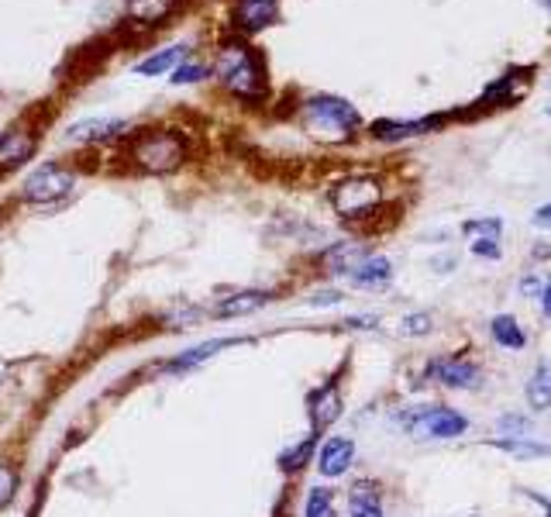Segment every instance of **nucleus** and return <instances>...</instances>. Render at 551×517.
<instances>
[{
  "mask_svg": "<svg viewBox=\"0 0 551 517\" xmlns=\"http://www.w3.org/2000/svg\"><path fill=\"white\" fill-rule=\"evenodd\" d=\"M210 73H214V79H218L231 97H238V100H262V97H266V69H262V59L255 56L252 46H245V42H238V38L220 42Z\"/></svg>",
  "mask_w": 551,
  "mask_h": 517,
  "instance_id": "f257e3e1",
  "label": "nucleus"
},
{
  "mask_svg": "<svg viewBox=\"0 0 551 517\" xmlns=\"http://www.w3.org/2000/svg\"><path fill=\"white\" fill-rule=\"evenodd\" d=\"M189 156L187 139L176 128H148L128 141V162L145 176H169Z\"/></svg>",
  "mask_w": 551,
  "mask_h": 517,
  "instance_id": "f03ea898",
  "label": "nucleus"
},
{
  "mask_svg": "<svg viewBox=\"0 0 551 517\" xmlns=\"http://www.w3.org/2000/svg\"><path fill=\"white\" fill-rule=\"evenodd\" d=\"M410 439L417 441H452L462 439L469 431V418L455 408H444V404H417V408L396 410L393 418Z\"/></svg>",
  "mask_w": 551,
  "mask_h": 517,
  "instance_id": "7ed1b4c3",
  "label": "nucleus"
},
{
  "mask_svg": "<svg viewBox=\"0 0 551 517\" xmlns=\"http://www.w3.org/2000/svg\"><path fill=\"white\" fill-rule=\"evenodd\" d=\"M303 128L321 141H345L359 128V110L342 97H311L303 104Z\"/></svg>",
  "mask_w": 551,
  "mask_h": 517,
  "instance_id": "20e7f679",
  "label": "nucleus"
},
{
  "mask_svg": "<svg viewBox=\"0 0 551 517\" xmlns=\"http://www.w3.org/2000/svg\"><path fill=\"white\" fill-rule=\"evenodd\" d=\"M77 187V172L63 166V162H42L35 166L28 176H25V187H21V197L28 204H56L69 197Z\"/></svg>",
  "mask_w": 551,
  "mask_h": 517,
  "instance_id": "39448f33",
  "label": "nucleus"
},
{
  "mask_svg": "<svg viewBox=\"0 0 551 517\" xmlns=\"http://www.w3.org/2000/svg\"><path fill=\"white\" fill-rule=\"evenodd\" d=\"M379 201H383V187L372 176H348L331 190V207L342 218H365L376 211Z\"/></svg>",
  "mask_w": 551,
  "mask_h": 517,
  "instance_id": "423d86ee",
  "label": "nucleus"
},
{
  "mask_svg": "<svg viewBox=\"0 0 551 517\" xmlns=\"http://www.w3.org/2000/svg\"><path fill=\"white\" fill-rule=\"evenodd\" d=\"M424 379L431 383H441V387H448V390H475L479 383H483V369L475 366V362L462 359H431L427 362V373Z\"/></svg>",
  "mask_w": 551,
  "mask_h": 517,
  "instance_id": "0eeeda50",
  "label": "nucleus"
},
{
  "mask_svg": "<svg viewBox=\"0 0 551 517\" xmlns=\"http://www.w3.org/2000/svg\"><path fill=\"white\" fill-rule=\"evenodd\" d=\"M128 131L125 118H79L66 128V141H77V145H100V141L121 139Z\"/></svg>",
  "mask_w": 551,
  "mask_h": 517,
  "instance_id": "6e6552de",
  "label": "nucleus"
},
{
  "mask_svg": "<svg viewBox=\"0 0 551 517\" xmlns=\"http://www.w3.org/2000/svg\"><path fill=\"white\" fill-rule=\"evenodd\" d=\"M342 410H345V400H342V387H338V379H328L324 387H317V390L307 397V414H311L314 431L331 428V424L342 418Z\"/></svg>",
  "mask_w": 551,
  "mask_h": 517,
  "instance_id": "1a4fd4ad",
  "label": "nucleus"
},
{
  "mask_svg": "<svg viewBox=\"0 0 551 517\" xmlns=\"http://www.w3.org/2000/svg\"><path fill=\"white\" fill-rule=\"evenodd\" d=\"M38 149V131L25 125H15L7 131H0V170H15L25 166Z\"/></svg>",
  "mask_w": 551,
  "mask_h": 517,
  "instance_id": "9d476101",
  "label": "nucleus"
},
{
  "mask_svg": "<svg viewBox=\"0 0 551 517\" xmlns=\"http://www.w3.org/2000/svg\"><path fill=\"white\" fill-rule=\"evenodd\" d=\"M276 15H280V0H235L231 4V21L245 35L266 32Z\"/></svg>",
  "mask_w": 551,
  "mask_h": 517,
  "instance_id": "9b49d317",
  "label": "nucleus"
},
{
  "mask_svg": "<svg viewBox=\"0 0 551 517\" xmlns=\"http://www.w3.org/2000/svg\"><path fill=\"white\" fill-rule=\"evenodd\" d=\"M352 462H355V441L345 439V435H334V439H328L321 445L317 472H321L324 480H338V476H345Z\"/></svg>",
  "mask_w": 551,
  "mask_h": 517,
  "instance_id": "f8f14e48",
  "label": "nucleus"
},
{
  "mask_svg": "<svg viewBox=\"0 0 551 517\" xmlns=\"http://www.w3.org/2000/svg\"><path fill=\"white\" fill-rule=\"evenodd\" d=\"M183 0H125V17L138 28H158L179 11Z\"/></svg>",
  "mask_w": 551,
  "mask_h": 517,
  "instance_id": "ddd939ff",
  "label": "nucleus"
},
{
  "mask_svg": "<svg viewBox=\"0 0 551 517\" xmlns=\"http://www.w3.org/2000/svg\"><path fill=\"white\" fill-rule=\"evenodd\" d=\"M269 300H272L269 290H241V294H231V297H220L210 307V317H241V314H252L259 307H266Z\"/></svg>",
  "mask_w": 551,
  "mask_h": 517,
  "instance_id": "4468645a",
  "label": "nucleus"
},
{
  "mask_svg": "<svg viewBox=\"0 0 551 517\" xmlns=\"http://www.w3.org/2000/svg\"><path fill=\"white\" fill-rule=\"evenodd\" d=\"M393 280V266L386 255H365L359 266L348 273V283L352 286H365V290H379Z\"/></svg>",
  "mask_w": 551,
  "mask_h": 517,
  "instance_id": "2eb2a0df",
  "label": "nucleus"
},
{
  "mask_svg": "<svg viewBox=\"0 0 551 517\" xmlns=\"http://www.w3.org/2000/svg\"><path fill=\"white\" fill-rule=\"evenodd\" d=\"M249 338H214V342H204L197 345V348H187L183 356H176V359L166 362V373H183V369H193V366H200V362L214 359L220 348H231V345H245Z\"/></svg>",
  "mask_w": 551,
  "mask_h": 517,
  "instance_id": "dca6fc26",
  "label": "nucleus"
},
{
  "mask_svg": "<svg viewBox=\"0 0 551 517\" xmlns=\"http://www.w3.org/2000/svg\"><path fill=\"white\" fill-rule=\"evenodd\" d=\"M441 121L438 118H417V121H376L372 125V135L379 141H403V139H413V135H427L434 131Z\"/></svg>",
  "mask_w": 551,
  "mask_h": 517,
  "instance_id": "f3484780",
  "label": "nucleus"
},
{
  "mask_svg": "<svg viewBox=\"0 0 551 517\" xmlns=\"http://www.w3.org/2000/svg\"><path fill=\"white\" fill-rule=\"evenodd\" d=\"M348 517H386L376 483L362 480V483H355L348 490Z\"/></svg>",
  "mask_w": 551,
  "mask_h": 517,
  "instance_id": "a211bd4d",
  "label": "nucleus"
},
{
  "mask_svg": "<svg viewBox=\"0 0 551 517\" xmlns=\"http://www.w3.org/2000/svg\"><path fill=\"white\" fill-rule=\"evenodd\" d=\"M489 335H493V342L506 348V352H524L527 348V335L524 328L517 325V317L514 314H496L493 321H489Z\"/></svg>",
  "mask_w": 551,
  "mask_h": 517,
  "instance_id": "6ab92c4d",
  "label": "nucleus"
},
{
  "mask_svg": "<svg viewBox=\"0 0 551 517\" xmlns=\"http://www.w3.org/2000/svg\"><path fill=\"white\" fill-rule=\"evenodd\" d=\"M187 46H169V48H158L152 56H145L142 63H135V73L138 77H162V73H173L176 66L187 59Z\"/></svg>",
  "mask_w": 551,
  "mask_h": 517,
  "instance_id": "aec40b11",
  "label": "nucleus"
},
{
  "mask_svg": "<svg viewBox=\"0 0 551 517\" xmlns=\"http://www.w3.org/2000/svg\"><path fill=\"white\" fill-rule=\"evenodd\" d=\"M362 259H365V249L359 242H338V245H331V249L324 252V266H328V273H338V276H348Z\"/></svg>",
  "mask_w": 551,
  "mask_h": 517,
  "instance_id": "412c9836",
  "label": "nucleus"
},
{
  "mask_svg": "<svg viewBox=\"0 0 551 517\" xmlns=\"http://www.w3.org/2000/svg\"><path fill=\"white\" fill-rule=\"evenodd\" d=\"M527 404L535 410H548L551 408V362H537L531 379H527Z\"/></svg>",
  "mask_w": 551,
  "mask_h": 517,
  "instance_id": "4be33fe9",
  "label": "nucleus"
},
{
  "mask_svg": "<svg viewBox=\"0 0 551 517\" xmlns=\"http://www.w3.org/2000/svg\"><path fill=\"white\" fill-rule=\"evenodd\" d=\"M489 445L506 455H514V459H545V455H551V445L535 439H493Z\"/></svg>",
  "mask_w": 551,
  "mask_h": 517,
  "instance_id": "5701e85b",
  "label": "nucleus"
},
{
  "mask_svg": "<svg viewBox=\"0 0 551 517\" xmlns=\"http://www.w3.org/2000/svg\"><path fill=\"white\" fill-rule=\"evenodd\" d=\"M334 501H338V493L331 486H314L307 493V503H303V517H338L334 514Z\"/></svg>",
  "mask_w": 551,
  "mask_h": 517,
  "instance_id": "b1692460",
  "label": "nucleus"
},
{
  "mask_svg": "<svg viewBox=\"0 0 551 517\" xmlns=\"http://www.w3.org/2000/svg\"><path fill=\"white\" fill-rule=\"evenodd\" d=\"M314 445H317V435H307V439L300 441V445L286 449V452L280 455V470L297 472L300 466H303V462H311V455H314Z\"/></svg>",
  "mask_w": 551,
  "mask_h": 517,
  "instance_id": "393cba45",
  "label": "nucleus"
},
{
  "mask_svg": "<svg viewBox=\"0 0 551 517\" xmlns=\"http://www.w3.org/2000/svg\"><path fill=\"white\" fill-rule=\"evenodd\" d=\"M431 328H434V321H431V314L424 311L407 314V317L400 321V335H403V338H424V335H431Z\"/></svg>",
  "mask_w": 551,
  "mask_h": 517,
  "instance_id": "a878e982",
  "label": "nucleus"
},
{
  "mask_svg": "<svg viewBox=\"0 0 551 517\" xmlns=\"http://www.w3.org/2000/svg\"><path fill=\"white\" fill-rule=\"evenodd\" d=\"M496 428L504 439H531V421L524 414H500Z\"/></svg>",
  "mask_w": 551,
  "mask_h": 517,
  "instance_id": "bb28decb",
  "label": "nucleus"
},
{
  "mask_svg": "<svg viewBox=\"0 0 551 517\" xmlns=\"http://www.w3.org/2000/svg\"><path fill=\"white\" fill-rule=\"evenodd\" d=\"M462 232L469 238H500V232H504V224L496 218H475V221H465L462 224Z\"/></svg>",
  "mask_w": 551,
  "mask_h": 517,
  "instance_id": "cd10ccee",
  "label": "nucleus"
},
{
  "mask_svg": "<svg viewBox=\"0 0 551 517\" xmlns=\"http://www.w3.org/2000/svg\"><path fill=\"white\" fill-rule=\"evenodd\" d=\"M207 73H210V69H207L204 63H179L173 69V77H169V79H173L176 87H187V83H200Z\"/></svg>",
  "mask_w": 551,
  "mask_h": 517,
  "instance_id": "c85d7f7f",
  "label": "nucleus"
},
{
  "mask_svg": "<svg viewBox=\"0 0 551 517\" xmlns=\"http://www.w3.org/2000/svg\"><path fill=\"white\" fill-rule=\"evenodd\" d=\"M15 490H17V470L7 466V462H0V507L15 497Z\"/></svg>",
  "mask_w": 551,
  "mask_h": 517,
  "instance_id": "c756f323",
  "label": "nucleus"
},
{
  "mask_svg": "<svg viewBox=\"0 0 551 517\" xmlns=\"http://www.w3.org/2000/svg\"><path fill=\"white\" fill-rule=\"evenodd\" d=\"M473 252L479 255V259H500L504 252H500V238H473Z\"/></svg>",
  "mask_w": 551,
  "mask_h": 517,
  "instance_id": "7c9ffc66",
  "label": "nucleus"
},
{
  "mask_svg": "<svg viewBox=\"0 0 551 517\" xmlns=\"http://www.w3.org/2000/svg\"><path fill=\"white\" fill-rule=\"evenodd\" d=\"M520 294H524V297H531V300H541V294H545V280L535 276V273H531V276H524V280H520Z\"/></svg>",
  "mask_w": 551,
  "mask_h": 517,
  "instance_id": "2f4dec72",
  "label": "nucleus"
},
{
  "mask_svg": "<svg viewBox=\"0 0 551 517\" xmlns=\"http://www.w3.org/2000/svg\"><path fill=\"white\" fill-rule=\"evenodd\" d=\"M331 304H342V294H338V290H324V294H314V297H311V307H331Z\"/></svg>",
  "mask_w": 551,
  "mask_h": 517,
  "instance_id": "473e14b6",
  "label": "nucleus"
},
{
  "mask_svg": "<svg viewBox=\"0 0 551 517\" xmlns=\"http://www.w3.org/2000/svg\"><path fill=\"white\" fill-rule=\"evenodd\" d=\"M520 493L527 497V501H535L541 511H545V517H551V501L548 497H541V493H535V490H527V486H520Z\"/></svg>",
  "mask_w": 551,
  "mask_h": 517,
  "instance_id": "72a5a7b5",
  "label": "nucleus"
},
{
  "mask_svg": "<svg viewBox=\"0 0 551 517\" xmlns=\"http://www.w3.org/2000/svg\"><path fill=\"white\" fill-rule=\"evenodd\" d=\"M541 314L551 317V280H545V294H541Z\"/></svg>",
  "mask_w": 551,
  "mask_h": 517,
  "instance_id": "f704fd0d",
  "label": "nucleus"
},
{
  "mask_svg": "<svg viewBox=\"0 0 551 517\" xmlns=\"http://www.w3.org/2000/svg\"><path fill=\"white\" fill-rule=\"evenodd\" d=\"M535 224H537V228H551V204L537 211V214H535Z\"/></svg>",
  "mask_w": 551,
  "mask_h": 517,
  "instance_id": "c9c22d12",
  "label": "nucleus"
},
{
  "mask_svg": "<svg viewBox=\"0 0 551 517\" xmlns=\"http://www.w3.org/2000/svg\"><path fill=\"white\" fill-rule=\"evenodd\" d=\"M541 4H545V7H548V11H551V0H541Z\"/></svg>",
  "mask_w": 551,
  "mask_h": 517,
  "instance_id": "e433bc0d",
  "label": "nucleus"
}]
</instances>
